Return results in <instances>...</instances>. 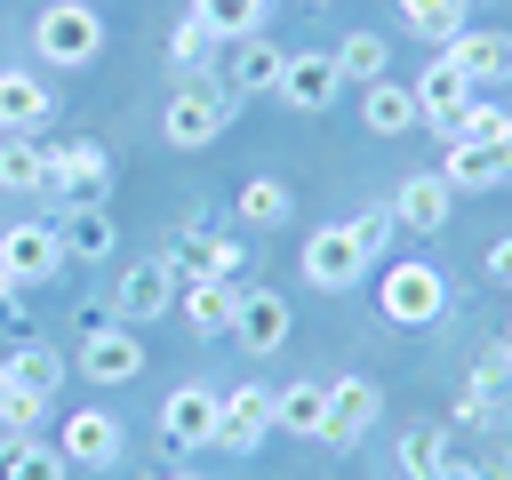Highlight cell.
I'll return each mask as SVG.
<instances>
[{
	"mask_svg": "<svg viewBox=\"0 0 512 480\" xmlns=\"http://www.w3.org/2000/svg\"><path fill=\"white\" fill-rule=\"evenodd\" d=\"M32 48H40V64H56V72H88V64L104 56V16H96L88 0H48V8L32 16Z\"/></svg>",
	"mask_w": 512,
	"mask_h": 480,
	"instance_id": "obj_1",
	"label": "cell"
},
{
	"mask_svg": "<svg viewBox=\"0 0 512 480\" xmlns=\"http://www.w3.org/2000/svg\"><path fill=\"white\" fill-rule=\"evenodd\" d=\"M232 128V96H224V80H208V72H192L176 96H168V112H160V136L176 144V152H200V144H216Z\"/></svg>",
	"mask_w": 512,
	"mask_h": 480,
	"instance_id": "obj_2",
	"label": "cell"
},
{
	"mask_svg": "<svg viewBox=\"0 0 512 480\" xmlns=\"http://www.w3.org/2000/svg\"><path fill=\"white\" fill-rule=\"evenodd\" d=\"M376 304H384V320H392V328H432V320L448 312V272H440V264H424V256H400V264H384Z\"/></svg>",
	"mask_w": 512,
	"mask_h": 480,
	"instance_id": "obj_3",
	"label": "cell"
},
{
	"mask_svg": "<svg viewBox=\"0 0 512 480\" xmlns=\"http://www.w3.org/2000/svg\"><path fill=\"white\" fill-rule=\"evenodd\" d=\"M176 288H184L176 256H136V264L120 272V288H112V320H120V328H152V320L176 312Z\"/></svg>",
	"mask_w": 512,
	"mask_h": 480,
	"instance_id": "obj_4",
	"label": "cell"
},
{
	"mask_svg": "<svg viewBox=\"0 0 512 480\" xmlns=\"http://www.w3.org/2000/svg\"><path fill=\"white\" fill-rule=\"evenodd\" d=\"M104 176H112V152H104L96 136H64V144H48V176H40V192H48L56 208H72V200H96Z\"/></svg>",
	"mask_w": 512,
	"mask_h": 480,
	"instance_id": "obj_5",
	"label": "cell"
},
{
	"mask_svg": "<svg viewBox=\"0 0 512 480\" xmlns=\"http://www.w3.org/2000/svg\"><path fill=\"white\" fill-rule=\"evenodd\" d=\"M72 376H88V384H136V376H144V344H136V328H120V320H88V336H80V352H72Z\"/></svg>",
	"mask_w": 512,
	"mask_h": 480,
	"instance_id": "obj_6",
	"label": "cell"
},
{
	"mask_svg": "<svg viewBox=\"0 0 512 480\" xmlns=\"http://www.w3.org/2000/svg\"><path fill=\"white\" fill-rule=\"evenodd\" d=\"M376 416H384V392H376L368 376H336V384H328V416H320V448L352 456L360 432H376Z\"/></svg>",
	"mask_w": 512,
	"mask_h": 480,
	"instance_id": "obj_7",
	"label": "cell"
},
{
	"mask_svg": "<svg viewBox=\"0 0 512 480\" xmlns=\"http://www.w3.org/2000/svg\"><path fill=\"white\" fill-rule=\"evenodd\" d=\"M56 448H64V464H80V472H112V464L128 456V424H120L112 408H72Z\"/></svg>",
	"mask_w": 512,
	"mask_h": 480,
	"instance_id": "obj_8",
	"label": "cell"
},
{
	"mask_svg": "<svg viewBox=\"0 0 512 480\" xmlns=\"http://www.w3.org/2000/svg\"><path fill=\"white\" fill-rule=\"evenodd\" d=\"M0 264H8V280H16V288L56 280V272H64V240H56V224H48V216L8 224V232H0Z\"/></svg>",
	"mask_w": 512,
	"mask_h": 480,
	"instance_id": "obj_9",
	"label": "cell"
},
{
	"mask_svg": "<svg viewBox=\"0 0 512 480\" xmlns=\"http://www.w3.org/2000/svg\"><path fill=\"white\" fill-rule=\"evenodd\" d=\"M440 152H448L440 160L448 192H496V184H512V136H456Z\"/></svg>",
	"mask_w": 512,
	"mask_h": 480,
	"instance_id": "obj_10",
	"label": "cell"
},
{
	"mask_svg": "<svg viewBox=\"0 0 512 480\" xmlns=\"http://www.w3.org/2000/svg\"><path fill=\"white\" fill-rule=\"evenodd\" d=\"M216 384H176L168 400H160V440L176 448V456H200L208 440H216Z\"/></svg>",
	"mask_w": 512,
	"mask_h": 480,
	"instance_id": "obj_11",
	"label": "cell"
},
{
	"mask_svg": "<svg viewBox=\"0 0 512 480\" xmlns=\"http://www.w3.org/2000/svg\"><path fill=\"white\" fill-rule=\"evenodd\" d=\"M264 432H272V392H264V384H232V392L216 400V440H208V448H224V456H256Z\"/></svg>",
	"mask_w": 512,
	"mask_h": 480,
	"instance_id": "obj_12",
	"label": "cell"
},
{
	"mask_svg": "<svg viewBox=\"0 0 512 480\" xmlns=\"http://www.w3.org/2000/svg\"><path fill=\"white\" fill-rule=\"evenodd\" d=\"M336 88H344V72H336V56L328 48H288V64H280V104L288 112H328L336 104Z\"/></svg>",
	"mask_w": 512,
	"mask_h": 480,
	"instance_id": "obj_13",
	"label": "cell"
},
{
	"mask_svg": "<svg viewBox=\"0 0 512 480\" xmlns=\"http://www.w3.org/2000/svg\"><path fill=\"white\" fill-rule=\"evenodd\" d=\"M296 264H304L312 288H360V280H368V256H360V240H352L344 224H320V232L304 240Z\"/></svg>",
	"mask_w": 512,
	"mask_h": 480,
	"instance_id": "obj_14",
	"label": "cell"
},
{
	"mask_svg": "<svg viewBox=\"0 0 512 480\" xmlns=\"http://www.w3.org/2000/svg\"><path fill=\"white\" fill-rule=\"evenodd\" d=\"M472 88H496V80H512V32H496V24H464L448 48H440Z\"/></svg>",
	"mask_w": 512,
	"mask_h": 480,
	"instance_id": "obj_15",
	"label": "cell"
},
{
	"mask_svg": "<svg viewBox=\"0 0 512 480\" xmlns=\"http://www.w3.org/2000/svg\"><path fill=\"white\" fill-rule=\"evenodd\" d=\"M280 64H288V48L280 40H232V56H224V96L240 104V96H272L280 88Z\"/></svg>",
	"mask_w": 512,
	"mask_h": 480,
	"instance_id": "obj_16",
	"label": "cell"
},
{
	"mask_svg": "<svg viewBox=\"0 0 512 480\" xmlns=\"http://www.w3.org/2000/svg\"><path fill=\"white\" fill-rule=\"evenodd\" d=\"M448 208H456V192H448L440 168H416V176H400V192H392L400 232H448Z\"/></svg>",
	"mask_w": 512,
	"mask_h": 480,
	"instance_id": "obj_17",
	"label": "cell"
},
{
	"mask_svg": "<svg viewBox=\"0 0 512 480\" xmlns=\"http://www.w3.org/2000/svg\"><path fill=\"white\" fill-rule=\"evenodd\" d=\"M48 224H56V240H64V256H72V264H104V256L120 248V224H112L96 200H72V208H56Z\"/></svg>",
	"mask_w": 512,
	"mask_h": 480,
	"instance_id": "obj_18",
	"label": "cell"
},
{
	"mask_svg": "<svg viewBox=\"0 0 512 480\" xmlns=\"http://www.w3.org/2000/svg\"><path fill=\"white\" fill-rule=\"evenodd\" d=\"M288 328H296V312H288V296L280 288H240V320H232V336L264 360V352H280L288 344Z\"/></svg>",
	"mask_w": 512,
	"mask_h": 480,
	"instance_id": "obj_19",
	"label": "cell"
},
{
	"mask_svg": "<svg viewBox=\"0 0 512 480\" xmlns=\"http://www.w3.org/2000/svg\"><path fill=\"white\" fill-rule=\"evenodd\" d=\"M472 96H480V88H472L448 56H432V64H424V80H416V112H424V128H432V136H448V120H456Z\"/></svg>",
	"mask_w": 512,
	"mask_h": 480,
	"instance_id": "obj_20",
	"label": "cell"
},
{
	"mask_svg": "<svg viewBox=\"0 0 512 480\" xmlns=\"http://www.w3.org/2000/svg\"><path fill=\"white\" fill-rule=\"evenodd\" d=\"M48 112H56L48 104V80L24 72V64H0V136H32Z\"/></svg>",
	"mask_w": 512,
	"mask_h": 480,
	"instance_id": "obj_21",
	"label": "cell"
},
{
	"mask_svg": "<svg viewBox=\"0 0 512 480\" xmlns=\"http://www.w3.org/2000/svg\"><path fill=\"white\" fill-rule=\"evenodd\" d=\"M176 312L192 320V336H232L240 288H232V280H184V288H176Z\"/></svg>",
	"mask_w": 512,
	"mask_h": 480,
	"instance_id": "obj_22",
	"label": "cell"
},
{
	"mask_svg": "<svg viewBox=\"0 0 512 480\" xmlns=\"http://www.w3.org/2000/svg\"><path fill=\"white\" fill-rule=\"evenodd\" d=\"M360 120H368L376 136H408L424 112H416V88H400V80L384 72V80H368V88H360Z\"/></svg>",
	"mask_w": 512,
	"mask_h": 480,
	"instance_id": "obj_23",
	"label": "cell"
},
{
	"mask_svg": "<svg viewBox=\"0 0 512 480\" xmlns=\"http://www.w3.org/2000/svg\"><path fill=\"white\" fill-rule=\"evenodd\" d=\"M240 264H248V240H224V232H200V240L176 248L184 280H240Z\"/></svg>",
	"mask_w": 512,
	"mask_h": 480,
	"instance_id": "obj_24",
	"label": "cell"
},
{
	"mask_svg": "<svg viewBox=\"0 0 512 480\" xmlns=\"http://www.w3.org/2000/svg\"><path fill=\"white\" fill-rule=\"evenodd\" d=\"M320 416H328V384H320V376H296V384L272 392V432H304V440H320Z\"/></svg>",
	"mask_w": 512,
	"mask_h": 480,
	"instance_id": "obj_25",
	"label": "cell"
},
{
	"mask_svg": "<svg viewBox=\"0 0 512 480\" xmlns=\"http://www.w3.org/2000/svg\"><path fill=\"white\" fill-rule=\"evenodd\" d=\"M8 360V384L16 392H40V400H56V384L72 376V360L56 352V344H16V352H0Z\"/></svg>",
	"mask_w": 512,
	"mask_h": 480,
	"instance_id": "obj_26",
	"label": "cell"
},
{
	"mask_svg": "<svg viewBox=\"0 0 512 480\" xmlns=\"http://www.w3.org/2000/svg\"><path fill=\"white\" fill-rule=\"evenodd\" d=\"M232 208H240V224H248V232H272V224H288V216H296V192H288L280 176H248Z\"/></svg>",
	"mask_w": 512,
	"mask_h": 480,
	"instance_id": "obj_27",
	"label": "cell"
},
{
	"mask_svg": "<svg viewBox=\"0 0 512 480\" xmlns=\"http://www.w3.org/2000/svg\"><path fill=\"white\" fill-rule=\"evenodd\" d=\"M192 16H200L216 40H256L264 16H272V0H192Z\"/></svg>",
	"mask_w": 512,
	"mask_h": 480,
	"instance_id": "obj_28",
	"label": "cell"
},
{
	"mask_svg": "<svg viewBox=\"0 0 512 480\" xmlns=\"http://www.w3.org/2000/svg\"><path fill=\"white\" fill-rule=\"evenodd\" d=\"M48 176V144L40 136H0V192H40Z\"/></svg>",
	"mask_w": 512,
	"mask_h": 480,
	"instance_id": "obj_29",
	"label": "cell"
},
{
	"mask_svg": "<svg viewBox=\"0 0 512 480\" xmlns=\"http://www.w3.org/2000/svg\"><path fill=\"white\" fill-rule=\"evenodd\" d=\"M328 56H336V72H344V80H360V88H368V80H384V64H392L384 32H344Z\"/></svg>",
	"mask_w": 512,
	"mask_h": 480,
	"instance_id": "obj_30",
	"label": "cell"
},
{
	"mask_svg": "<svg viewBox=\"0 0 512 480\" xmlns=\"http://www.w3.org/2000/svg\"><path fill=\"white\" fill-rule=\"evenodd\" d=\"M464 8H472V0H400V24H408L416 40H440V48H448V40L464 32Z\"/></svg>",
	"mask_w": 512,
	"mask_h": 480,
	"instance_id": "obj_31",
	"label": "cell"
},
{
	"mask_svg": "<svg viewBox=\"0 0 512 480\" xmlns=\"http://www.w3.org/2000/svg\"><path fill=\"white\" fill-rule=\"evenodd\" d=\"M208 56H216V32H208V24L184 8V16H176V32H168V64L192 80V72H208Z\"/></svg>",
	"mask_w": 512,
	"mask_h": 480,
	"instance_id": "obj_32",
	"label": "cell"
},
{
	"mask_svg": "<svg viewBox=\"0 0 512 480\" xmlns=\"http://www.w3.org/2000/svg\"><path fill=\"white\" fill-rule=\"evenodd\" d=\"M448 464V424H416V432H400V472L408 480H432Z\"/></svg>",
	"mask_w": 512,
	"mask_h": 480,
	"instance_id": "obj_33",
	"label": "cell"
},
{
	"mask_svg": "<svg viewBox=\"0 0 512 480\" xmlns=\"http://www.w3.org/2000/svg\"><path fill=\"white\" fill-rule=\"evenodd\" d=\"M456 136H512V112H504V104H488V96H472V104L448 120V136H440V144H456Z\"/></svg>",
	"mask_w": 512,
	"mask_h": 480,
	"instance_id": "obj_34",
	"label": "cell"
},
{
	"mask_svg": "<svg viewBox=\"0 0 512 480\" xmlns=\"http://www.w3.org/2000/svg\"><path fill=\"white\" fill-rule=\"evenodd\" d=\"M344 232H352V240H360V256L376 264V256H384V248L400 240V216H392V208H360V216H352Z\"/></svg>",
	"mask_w": 512,
	"mask_h": 480,
	"instance_id": "obj_35",
	"label": "cell"
},
{
	"mask_svg": "<svg viewBox=\"0 0 512 480\" xmlns=\"http://www.w3.org/2000/svg\"><path fill=\"white\" fill-rule=\"evenodd\" d=\"M8 480H64V448L32 432V440L16 448V472H8Z\"/></svg>",
	"mask_w": 512,
	"mask_h": 480,
	"instance_id": "obj_36",
	"label": "cell"
},
{
	"mask_svg": "<svg viewBox=\"0 0 512 480\" xmlns=\"http://www.w3.org/2000/svg\"><path fill=\"white\" fill-rule=\"evenodd\" d=\"M40 416H48V400L8 384V400H0V432H24V440H32V432H40Z\"/></svg>",
	"mask_w": 512,
	"mask_h": 480,
	"instance_id": "obj_37",
	"label": "cell"
},
{
	"mask_svg": "<svg viewBox=\"0 0 512 480\" xmlns=\"http://www.w3.org/2000/svg\"><path fill=\"white\" fill-rule=\"evenodd\" d=\"M488 280H504V288H512V232H496V240H488Z\"/></svg>",
	"mask_w": 512,
	"mask_h": 480,
	"instance_id": "obj_38",
	"label": "cell"
},
{
	"mask_svg": "<svg viewBox=\"0 0 512 480\" xmlns=\"http://www.w3.org/2000/svg\"><path fill=\"white\" fill-rule=\"evenodd\" d=\"M16 448H24V432H0V480L16 472Z\"/></svg>",
	"mask_w": 512,
	"mask_h": 480,
	"instance_id": "obj_39",
	"label": "cell"
},
{
	"mask_svg": "<svg viewBox=\"0 0 512 480\" xmlns=\"http://www.w3.org/2000/svg\"><path fill=\"white\" fill-rule=\"evenodd\" d=\"M432 480H488V472H480V464H456V456H448V464H440Z\"/></svg>",
	"mask_w": 512,
	"mask_h": 480,
	"instance_id": "obj_40",
	"label": "cell"
},
{
	"mask_svg": "<svg viewBox=\"0 0 512 480\" xmlns=\"http://www.w3.org/2000/svg\"><path fill=\"white\" fill-rule=\"evenodd\" d=\"M16 296H24V288H16V280H8V264H0V312H8Z\"/></svg>",
	"mask_w": 512,
	"mask_h": 480,
	"instance_id": "obj_41",
	"label": "cell"
},
{
	"mask_svg": "<svg viewBox=\"0 0 512 480\" xmlns=\"http://www.w3.org/2000/svg\"><path fill=\"white\" fill-rule=\"evenodd\" d=\"M488 480H512V456H496V464H488Z\"/></svg>",
	"mask_w": 512,
	"mask_h": 480,
	"instance_id": "obj_42",
	"label": "cell"
},
{
	"mask_svg": "<svg viewBox=\"0 0 512 480\" xmlns=\"http://www.w3.org/2000/svg\"><path fill=\"white\" fill-rule=\"evenodd\" d=\"M152 480H200V472H192V464H176V472H152Z\"/></svg>",
	"mask_w": 512,
	"mask_h": 480,
	"instance_id": "obj_43",
	"label": "cell"
},
{
	"mask_svg": "<svg viewBox=\"0 0 512 480\" xmlns=\"http://www.w3.org/2000/svg\"><path fill=\"white\" fill-rule=\"evenodd\" d=\"M0 400H8V360H0Z\"/></svg>",
	"mask_w": 512,
	"mask_h": 480,
	"instance_id": "obj_44",
	"label": "cell"
},
{
	"mask_svg": "<svg viewBox=\"0 0 512 480\" xmlns=\"http://www.w3.org/2000/svg\"><path fill=\"white\" fill-rule=\"evenodd\" d=\"M504 360H512V336H504Z\"/></svg>",
	"mask_w": 512,
	"mask_h": 480,
	"instance_id": "obj_45",
	"label": "cell"
},
{
	"mask_svg": "<svg viewBox=\"0 0 512 480\" xmlns=\"http://www.w3.org/2000/svg\"><path fill=\"white\" fill-rule=\"evenodd\" d=\"M304 8H328V0H304Z\"/></svg>",
	"mask_w": 512,
	"mask_h": 480,
	"instance_id": "obj_46",
	"label": "cell"
}]
</instances>
